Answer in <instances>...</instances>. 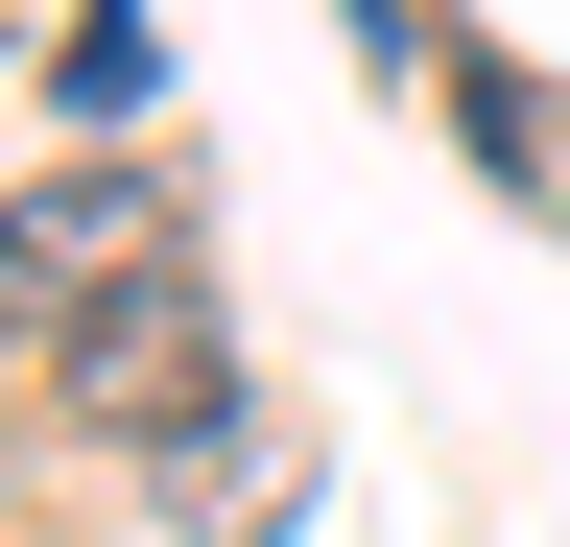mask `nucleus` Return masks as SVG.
Returning a JSON list of instances; mask_svg holds the SVG:
<instances>
[{
  "label": "nucleus",
  "instance_id": "nucleus-1",
  "mask_svg": "<svg viewBox=\"0 0 570 547\" xmlns=\"http://www.w3.org/2000/svg\"><path fill=\"white\" fill-rule=\"evenodd\" d=\"M71 404H96V429H142V452L214 429V310H190V262H142V286L71 333Z\"/></svg>",
  "mask_w": 570,
  "mask_h": 547
},
{
  "label": "nucleus",
  "instance_id": "nucleus-2",
  "mask_svg": "<svg viewBox=\"0 0 570 547\" xmlns=\"http://www.w3.org/2000/svg\"><path fill=\"white\" fill-rule=\"evenodd\" d=\"M142 262H167V238H142L119 191H24V215H0V333H96Z\"/></svg>",
  "mask_w": 570,
  "mask_h": 547
}]
</instances>
